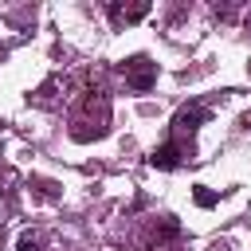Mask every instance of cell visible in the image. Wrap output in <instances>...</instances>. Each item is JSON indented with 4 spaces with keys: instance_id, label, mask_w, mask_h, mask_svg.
Returning a JSON list of instances; mask_svg holds the SVG:
<instances>
[{
    "instance_id": "1",
    "label": "cell",
    "mask_w": 251,
    "mask_h": 251,
    "mask_svg": "<svg viewBox=\"0 0 251 251\" xmlns=\"http://www.w3.org/2000/svg\"><path fill=\"white\" fill-rule=\"evenodd\" d=\"M126 78H129V86H137V90H149L153 86V67H149V59H129L126 63Z\"/></svg>"
},
{
    "instance_id": "2",
    "label": "cell",
    "mask_w": 251,
    "mask_h": 251,
    "mask_svg": "<svg viewBox=\"0 0 251 251\" xmlns=\"http://www.w3.org/2000/svg\"><path fill=\"white\" fill-rule=\"evenodd\" d=\"M149 161H153L157 169H173V165L180 161V149H176V145H161V149H157V153H153Z\"/></svg>"
},
{
    "instance_id": "5",
    "label": "cell",
    "mask_w": 251,
    "mask_h": 251,
    "mask_svg": "<svg viewBox=\"0 0 251 251\" xmlns=\"http://www.w3.org/2000/svg\"><path fill=\"white\" fill-rule=\"evenodd\" d=\"M20 251H39V243H35L31 235H24V239H20Z\"/></svg>"
},
{
    "instance_id": "4",
    "label": "cell",
    "mask_w": 251,
    "mask_h": 251,
    "mask_svg": "<svg viewBox=\"0 0 251 251\" xmlns=\"http://www.w3.org/2000/svg\"><path fill=\"white\" fill-rule=\"evenodd\" d=\"M196 204H204V208H212V204H216V192H208V188L200 184V188H196Z\"/></svg>"
},
{
    "instance_id": "3",
    "label": "cell",
    "mask_w": 251,
    "mask_h": 251,
    "mask_svg": "<svg viewBox=\"0 0 251 251\" xmlns=\"http://www.w3.org/2000/svg\"><path fill=\"white\" fill-rule=\"evenodd\" d=\"M196 122H204V110H180L176 114V126L180 129H196Z\"/></svg>"
}]
</instances>
